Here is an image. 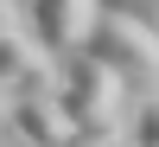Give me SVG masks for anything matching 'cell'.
Returning a JSON list of instances; mask_svg holds the SVG:
<instances>
[{
  "mask_svg": "<svg viewBox=\"0 0 159 147\" xmlns=\"http://www.w3.org/2000/svg\"><path fill=\"white\" fill-rule=\"evenodd\" d=\"M83 51L108 64V71L121 77V90L159 96V32H147V26L96 7V19H89V32H83Z\"/></svg>",
  "mask_w": 159,
  "mask_h": 147,
  "instance_id": "cell-1",
  "label": "cell"
},
{
  "mask_svg": "<svg viewBox=\"0 0 159 147\" xmlns=\"http://www.w3.org/2000/svg\"><path fill=\"white\" fill-rule=\"evenodd\" d=\"M57 102H64L70 135H76L83 122H102V115L121 109V77H115L102 58H89V51L76 45V51H64V58H57Z\"/></svg>",
  "mask_w": 159,
  "mask_h": 147,
  "instance_id": "cell-2",
  "label": "cell"
},
{
  "mask_svg": "<svg viewBox=\"0 0 159 147\" xmlns=\"http://www.w3.org/2000/svg\"><path fill=\"white\" fill-rule=\"evenodd\" d=\"M89 19H96V0H32V38L51 58H64V51L83 45Z\"/></svg>",
  "mask_w": 159,
  "mask_h": 147,
  "instance_id": "cell-3",
  "label": "cell"
},
{
  "mask_svg": "<svg viewBox=\"0 0 159 147\" xmlns=\"http://www.w3.org/2000/svg\"><path fill=\"white\" fill-rule=\"evenodd\" d=\"M7 128H13V141H32V147H64L70 141V115H64L57 96H13Z\"/></svg>",
  "mask_w": 159,
  "mask_h": 147,
  "instance_id": "cell-4",
  "label": "cell"
},
{
  "mask_svg": "<svg viewBox=\"0 0 159 147\" xmlns=\"http://www.w3.org/2000/svg\"><path fill=\"white\" fill-rule=\"evenodd\" d=\"M45 58L51 51L38 45L25 26H7V32H0V83H13L19 71H32V64H45Z\"/></svg>",
  "mask_w": 159,
  "mask_h": 147,
  "instance_id": "cell-5",
  "label": "cell"
},
{
  "mask_svg": "<svg viewBox=\"0 0 159 147\" xmlns=\"http://www.w3.org/2000/svg\"><path fill=\"white\" fill-rule=\"evenodd\" d=\"M7 90H13V96H57V58H45V64H32V71H19Z\"/></svg>",
  "mask_w": 159,
  "mask_h": 147,
  "instance_id": "cell-6",
  "label": "cell"
},
{
  "mask_svg": "<svg viewBox=\"0 0 159 147\" xmlns=\"http://www.w3.org/2000/svg\"><path fill=\"white\" fill-rule=\"evenodd\" d=\"M102 13H121V19L147 26V32H159V0H96Z\"/></svg>",
  "mask_w": 159,
  "mask_h": 147,
  "instance_id": "cell-7",
  "label": "cell"
},
{
  "mask_svg": "<svg viewBox=\"0 0 159 147\" xmlns=\"http://www.w3.org/2000/svg\"><path fill=\"white\" fill-rule=\"evenodd\" d=\"M127 141H140V147H159V96H140V109H134V128H127Z\"/></svg>",
  "mask_w": 159,
  "mask_h": 147,
  "instance_id": "cell-8",
  "label": "cell"
},
{
  "mask_svg": "<svg viewBox=\"0 0 159 147\" xmlns=\"http://www.w3.org/2000/svg\"><path fill=\"white\" fill-rule=\"evenodd\" d=\"M70 141H89V147L102 141V147H108V141H127V128L115 122V115H102V122H83V128H76V135H70Z\"/></svg>",
  "mask_w": 159,
  "mask_h": 147,
  "instance_id": "cell-9",
  "label": "cell"
},
{
  "mask_svg": "<svg viewBox=\"0 0 159 147\" xmlns=\"http://www.w3.org/2000/svg\"><path fill=\"white\" fill-rule=\"evenodd\" d=\"M7 26H19V13H13V0H0V32Z\"/></svg>",
  "mask_w": 159,
  "mask_h": 147,
  "instance_id": "cell-10",
  "label": "cell"
},
{
  "mask_svg": "<svg viewBox=\"0 0 159 147\" xmlns=\"http://www.w3.org/2000/svg\"><path fill=\"white\" fill-rule=\"evenodd\" d=\"M7 102H13V90H7V83H0V122H7Z\"/></svg>",
  "mask_w": 159,
  "mask_h": 147,
  "instance_id": "cell-11",
  "label": "cell"
}]
</instances>
